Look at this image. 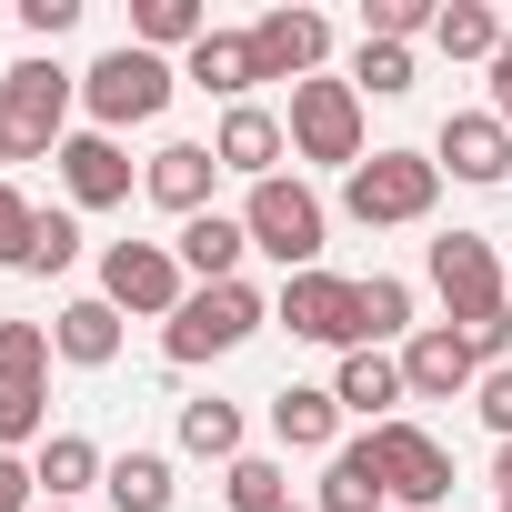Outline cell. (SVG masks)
Returning a JSON list of instances; mask_svg holds the SVG:
<instances>
[{
    "instance_id": "37",
    "label": "cell",
    "mask_w": 512,
    "mask_h": 512,
    "mask_svg": "<svg viewBox=\"0 0 512 512\" xmlns=\"http://www.w3.org/2000/svg\"><path fill=\"white\" fill-rule=\"evenodd\" d=\"M81 21V0H21V31H41V41H61Z\"/></svg>"
},
{
    "instance_id": "41",
    "label": "cell",
    "mask_w": 512,
    "mask_h": 512,
    "mask_svg": "<svg viewBox=\"0 0 512 512\" xmlns=\"http://www.w3.org/2000/svg\"><path fill=\"white\" fill-rule=\"evenodd\" d=\"M41 512H61V502H41Z\"/></svg>"
},
{
    "instance_id": "31",
    "label": "cell",
    "mask_w": 512,
    "mask_h": 512,
    "mask_svg": "<svg viewBox=\"0 0 512 512\" xmlns=\"http://www.w3.org/2000/svg\"><path fill=\"white\" fill-rule=\"evenodd\" d=\"M422 71H412V41H362L352 51V91H372V101H402Z\"/></svg>"
},
{
    "instance_id": "7",
    "label": "cell",
    "mask_w": 512,
    "mask_h": 512,
    "mask_svg": "<svg viewBox=\"0 0 512 512\" xmlns=\"http://www.w3.org/2000/svg\"><path fill=\"white\" fill-rule=\"evenodd\" d=\"M51 442V332L0 322V452Z\"/></svg>"
},
{
    "instance_id": "22",
    "label": "cell",
    "mask_w": 512,
    "mask_h": 512,
    "mask_svg": "<svg viewBox=\"0 0 512 512\" xmlns=\"http://www.w3.org/2000/svg\"><path fill=\"white\" fill-rule=\"evenodd\" d=\"M332 402H342V412H362V422H392V402H412V382H402V352H342V382H332Z\"/></svg>"
},
{
    "instance_id": "3",
    "label": "cell",
    "mask_w": 512,
    "mask_h": 512,
    "mask_svg": "<svg viewBox=\"0 0 512 512\" xmlns=\"http://www.w3.org/2000/svg\"><path fill=\"white\" fill-rule=\"evenodd\" d=\"M241 231H251V251H272L282 282H292V272H322V231H332V211H322V191H312V181L272 171V181H251Z\"/></svg>"
},
{
    "instance_id": "6",
    "label": "cell",
    "mask_w": 512,
    "mask_h": 512,
    "mask_svg": "<svg viewBox=\"0 0 512 512\" xmlns=\"http://www.w3.org/2000/svg\"><path fill=\"white\" fill-rule=\"evenodd\" d=\"M71 101H81V81L61 61H11V71H0V131H11V151L21 161H61Z\"/></svg>"
},
{
    "instance_id": "13",
    "label": "cell",
    "mask_w": 512,
    "mask_h": 512,
    "mask_svg": "<svg viewBox=\"0 0 512 512\" xmlns=\"http://www.w3.org/2000/svg\"><path fill=\"white\" fill-rule=\"evenodd\" d=\"M402 382H412V402H452V392L482 382V352H472L452 322H422V332L402 342Z\"/></svg>"
},
{
    "instance_id": "39",
    "label": "cell",
    "mask_w": 512,
    "mask_h": 512,
    "mask_svg": "<svg viewBox=\"0 0 512 512\" xmlns=\"http://www.w3.org/2000/svg\"><path fill=\"white\" fill-rule=\"evenodd\" d=\"M492 492H502V502H512V442H502V452H492Z\"/></svg>"
},
{
    "instance_id": "34",
    "label": "cell",
    "mask_w": 512,
    "mask_h": 512,
    "mask_svg": "<svg viewBox=\"0 0 512 512\" xmlns=\"http://www.w3.org/2000/svg\"><path fill=\"white\" fill-rule=\"evenodd\" d=\"M31 221H41V211H31L11 181H0V262H11V272H21V251H31Z\"/></svg>"
},
{
    "instance_id": "5",
    "label": "cell",
    "mask_w": 512,
    "mask_h": 512,
    "mask_svg": "<svg viewBox=\"0 0 512 512\" xmlns=\"http://www.w3.org/2000/svg\"><path fill=\"white\" fill-rule=\"evenodd\" d=\"M432 201H442V161H432V151H372V161L342 181V211H352L362 231L432 221Z\"/></svg>"
},
{
    "instance_id": "25",
    "label": "cell",
    "mask_w": 512,
    "mask_h": 512,
    "mask_svg": "<svg viewBox=\"0 0 512 512\" xmlns=\"http://www.w3.org/2000/svg\"><path fill=\"white\" fill-rule=\"evenodd\" d=\"M502 31H512V21L482 11V0H442V11H432V51H442V61H492Z\"/></svg>"
},
{
    "instance_id": "2",
    "label": "cell",
    "mask_w": 512,
    "mask_h": 512,
    "mask_svg": "<svg viewBox=\"0 0 512 512\" xmlns=\"http://www.w3.org/2000/svg\"><path fill=\"white\" fill-rule=\"evenodd\" d=\"M272 322V302L262 292H251V282H191V302L161 322V362H221V352H241L251 332H262Z\"/></svg>"
},
{
    "instance_id": "33",
    "label": "cell",
    "mask_w": 512,
    "mask_h": 512,
    "mask_svg": "<svg viewBox=\"0 0 512 512\" xmlns=\"http://www.w3.org/2000/svg\"><path fill=\"white\" fill-rule=\"evenodd\" d=\"M432 31V0H362V41H412Z\"/></svg>"
},
{
    "instance_id": "1",
    "label": "cell",
    "mask_w": 512,
    "mask_h": 512,
    "mask_svg": "<svg viewBox=\"0 0 512 512\" xmlns=\"http://www.w3.org/2000/svg\"><path fill=\"white\" fill-rule=\"evenodd\" d=\"M432 292H442V322L482 352V372L512 352V272L492 262L482 231H442L432 241Z\"/></svg>"
},
{
    "instance_id": "9",
    "label": "cell",
    "mask_w": 512,
    "mask_h": 512,
    "mask_svg": "<svg viewBox=\"0 0 512 512\" xmlns=\"http://www.w3.org/2000/svg\"><path fill=\"white\" fill-rule=\"evenodd\" d=\"M101 302H111V312H141V322H171V312L191 302L181 251H171V241H111V251H101Z\"/></svg>"
},
{
    "instance_id": "27",
    "label": "cell",
    "mask_w": 512,
    "mask_h": 512,
    "mask_svg": "<svg viewBox=\"0 0 512 512\" xmlns=\"http://www.w3.org/2000/svg\"><path fill=\"white\" fill-rule=\"evenodd\" d=\"M131 41H141V51H201V41H211V11H201V0H141V11H131Z\"/></svg>"
},
{
    "instance_id": "36",
    "label": "cell",
    "mask_w": 512,
    "mask_h": 512,
    "mask_svg": "<svg viewBox=\"0 0 512 512\" xmlns=\"http://www.w3.org/2000/svg\"><path fill=\"white\" fill-rule=\"evenodd\" d=\"M0 512H41V482H31L21 452H0Z\"/></svg>"
},
{
    "instance_id": "17",
    "label": "cell",
    "mask_w": 512,
    "mask_h": 512,
    "mask_svg": "<svg viewBox=\"0 0 512 512\" xmlns=\"http://www.w3.org/2000/svg\"><path fill=\"white\" fill-rule=\"evenodd\" d=\"M211 181H221L211 141H161V151H151V171H141V191H151L161 211H181V221H201V211H211Z\"/></svg>"
},
{
    "instance_id": "12",
    "label": "cell",
    "mask_w": 512,
    "mask_h": 512,
    "mask_svg": "<svg viewBox=\"0 0 512 512\" xmlns=\"http://www.w3.org/2000/svg\"><path fill=\"white\" fill-rule=\"evenodd\" d=\"M251 61H262V81H322V61H332V21L282 0V11L251 21Z\"/></svg>"
},
{
    "instance_id": "28",
    "label": "cell",
    "mask_w": 512,
    "mask_h": 512,
    "mask_svg": "<svg viewBox=\"0 0 512 512\" xmlns=\"http://www.w3.org/2000/svg\"><path fill=\"white\" fill-rule=\"evenodd\" d=\"M181 452H201V462L231 472L241 462V402H221V392L211 402H181Z\"/></svg>"
},
{
    "instance_id": "23",
    "label": "cell",
    "mask_w": 512,
    "mask_h": 512,
    "mask_svg": "<svg viewBox=\"0 0 512 512\" xmlns=\"http://www.w3.org/2000/svg\"><path fill=\"white\" fill-rule=\"evenodd\" d=\"M312 512H392V482H382V462H372V432L322 462V502H312Z\"/></svg>"
},
{
    "instance_id": "24",
    "label": "cell",
    "mask_w": 512,
    "mask_h": 512,
    "mask_svg": "<svg viewBox=\"0 0 512 512\" xmlns=\"http://www.w3.org/2000/svg\"><path fill=\"white\" fill-rule=\"evenodd\" d=\"M101 472H111V462H101V442H91V432H51V442H41V462H31L41 502H61V512H71V502H81Z\"/></svg>"
},
{
    "instance_id": "21",
    "label": "cell",
    "mask_w": 512,
    "mask_h": 512,
    "mask_svg": "<svg viewBox=\"0 0 512 512\" xmlns=\"http://www.w3.org/2000/svg\"><path fill=\"white\" fill-rule=\"evenodd\" d=\"M51 352L61 362H81V372H101V362H121V312L91 292V302H61L51 312Z\"/></svg>"
},
{
    "instance_id": "29",
    "label": "cell",
    "mask_w": 512,
    "mask_h": 512,
    "mask_svg": "<svg viewBox=\"0 0 512 512\" xmlns=\"http://www.w3.org/2000/svg\"><path fill=\"white\" fill-rule=\"evenodd\" d=\"M382 342H412V282L402 272L362 282V352H382Z\"/></svg>"
},
{
    "instance_id": "38",
    "label": "cell",
    "mask_w": 512,
    "mask_h": 512,
    "mask_svg": "<svg viewBox=\"0 0 512 512\" xmlns=\"http://www.w3.org/2000/svg\"><path fill=\"white\" fill-rule=\"evenodd\" d=\"M492 121L512 131V31H502V51H492Z\"/></svg>"
},
{
    "instance_id": "35",
    "label": "cell",
    "mask_w": 512,
    "mask_h": 512,
    "mask_svg": "<svg viewBox=\"0 0 512 512\" xmlns=\"http://www.w3.org/2000/svg\"><path fill=\"white\" fill-rule=\"evenodd\" d=\"M472 412H482V422H492V432L512 442V362H492V372L472 382Z\"/></svg>"
},
{
    "instance_id": "40",
    "label": "cell",
    "mask_w": 512,
    "mask_h": 512,
    "mask_svg": "<svg viewBox=\"0 0 512 512\" xmlns=\"http://www.w3.org/2000/svg\"><path fill=\"white\" fill-rule=\"evenodd\" d=\"M11 161H21V151H11V131H0V171H11Z\"/></svg>"
},
{
    "instance_id": "19",
    "label": "cell",
    "mask_w": 512,
    "mask_h": 512,
    "mask_svg": "<svg viewBox=\"0 0 512 512\" xmlns=\"http://www.w3.org/2000/svg\"><path fill=\"white\" fill-rule=\"evenodd\" d=\"M181 272L191 282H241V251H251V231H241V211H201V221H181Z\"/></svg>"
},
{
    "instance_id": "14",
    "label": "cell",
    "mask_w": 512,
    "mask_h": 512,
    "mask_svg": "<svg viewBox=\"0 0 512 512\" xmlns=\"http://www.w3.org/2000/svg\"><path fill=\"white\" fill-rule=\"evenodd\" d=\"M432 161H442L452 181L492 191V181H512V131H502L492 111H452V121L432 131Z\"/></svg>"
},
{
    "instance_id": "42",
    "label": "cell",
    "mask_w": 512,
    "mask_h": 512,
    "mask_svg": "<svg viewBox=\"0 0 512 512\" xmlns=\"http://www.w3.org/2000/svg\"><path fill=\"white\" fill-rule=\"evenodd\" d=\"M502 512H512V502H502Z\"/></svg>"
},
{
    "instance_id": "20",
    "label": "cell",
    "mask_w": 512,
    "mask_h": 512,
    "mask_svg": "<svg viewBox=\"0 0 512 512\" xmlns=\"http://www.w3.org/2000/svg\"><path fill=\"white\" fill-rule=\"evenodd\" d=\"M181 81L241 111V101H251V81H262V61H251V31H211V41H201V51L181 61Z\"/></svg>"
},
{
    "instance_id": "16",
    "label": "cell",
    "mask_w": 512,
    "mask_h": 512,
    "mask_svg": "<svg viewBox=\"0 0 512 512\" xmlns=\"http://www.w3.org/2000/svg\"><path fill=\"white\" fill-rule=\"evenodd\" d=\"M282 151H292V131H282V111H262V101L221 111V131H211V161H221V171H241V181H272V171H282Z\"/></svg>"
},
{
    "instance_id": "26",
    "label": "cell",
    "mask_w": 512,
    "mask_h": 512,
    "mask_svg": "<svg viewBox=\"0 0 512 512\" xmlns=\"http://www.w3.org/2000/svg\"><path fill=\"white\" fill-rule=\"evenodd\" d=\"M101 492H111V512H171V502H181V482H171L161 452H121V462L101 472Z\"/></svg>"
},
{
    "instance_id": "18",
    "label": "cell",
    "mask_w": 512,
    "mask_h": 512,
    "mask_svg": "<svg viewBox=\"0 0 512 512\" xmlns=\"http://www.w3.org/2000/svg\"><path fill=\"white\" fill-rule=\"evenodd\" d=\"M272 432H282V452H342V402L322 382H282L272 392Z\"/></svg>"
},
{
    "instance_id": "10",
    "label": "cell",
    "mask_w": 512,
    "mask_h": 512,
    "mask_svg": "<svg viewBox=\"0 0 512 512\" xmlns=\"http://www.w3.org/2000/svg\"><path fill=\"white\" fill-rule=\"evenodd\" d=\"M372 462H382V482H392V512H442L452 502V452L422 432V422H372Z\"/></svg>"
},
{
    "instance_id": "32",
    "label": "cell",
    "mask_w": 512,
    "mask_h": 512,
    "mask_svg": "<svg viewBox=\"0 0 512 512\" xmlns=\"http://www.w3.org/2000/svg\"><path fill=\"white\" fill-rule=\"evenodd\" d=\"M71 262H81V221H71V211H41V221H31V251H21V272L51 282V272H71Z\"/></svg>"
},
{
    "instance_id": "15",
    "label": "cell",
    "mask_w": 512,
    "mask_h": 512,
    "mask_svg": "<svg viewBox=\"0 0 512 512\" xmlns=\"http://www.w3.org/2000/svg\"><path fill=\"white\" fill-rule=\"evenodd\" d=\"M61 191H71V211H111V201H131V161H121V141H111V131H71V141H61Z\"/></svg>"
},
{
    "instance_id": "11",
    "label": "cell",
    "mask_w": 512,
    "mask_h": 512,
    "mask_svg": "<svg viewBox=\"0 0 512 512\" xmlns=\"http://www.w3.org/2000/svg\"><path fill=\"white\" fill-rule=\"evenodd\" d=\"M272 322H292L302 342L362 352V282H342V272H292V282H282V302H272Z\"/></svg>"
},
{
    "instance_id": "8",
    "label": "cell",
    "mask_w": 512,
    "mask_h": 512,
    "mask_svg": "<svg viewBox=\"0 0 512 512\" xmlns=\"http://www.w3.org/2000/svg\"><path fill=\"white\" fill-rule=\"evenodd\" d=\"M282 131H292V161H322V171H362V91L352 81H292V111H282Z\"/></svg>"
},
{
    "instance_id": "30",
    "label": "cell",
    "mask_w": 512,
    "mask_h": 512,
    "mask_svg": "<svg viewBox=\"0 0 512 512\" xmlns=\"http://www.w3.org/2000/svg\"><path fill=\"white\" fill-rule=\"evenodd\" d=\"M221 502H231V512H292V482H282V462L241 452V462L221 472Z\"/></svg>"
},
{
    "instance_id": "4",
    "label": "cell",
    "mask_w": 512,
    "mask_h": 512,
    "mask_svg": "<svg viewBox=\"0 0 512 512\" xmlns=\"http://www.w3.org/2000/svg\"><path fill=\"white\" fill-rule=\"evenodd\" d=\"M171 91H181V71L161 61V51H141V41H121V51H101L91 71H81V111H91V131H131V121H161L171 111Z\"/></svg>"
}]
</instances>
